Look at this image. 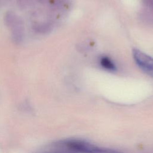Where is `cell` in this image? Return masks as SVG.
Listing matches in <instances>:
<instances>
[{
	"label": "cell",
	"instance_id": "6",
	"mask_svg": "<svg viewBox=\"0 0 153 153\" xmlns=\"http://www.w3.org/2000/svg\"><path fill=\"white\" fill-rule=\"evenodd\" d=\"M29 0H18V3L21 7H26L28 5Z\"/></svg>",
	"mask_w": 153,
	"mask_h": 153
},
{
	"label": "cell",
	"instance_id": "2",
	"mask_svg": "<svg viewBox=\"0 0 153 153\" xmlns=\"http://www.w3.org/2000/svg\"><path fill=\"white\" fill-rule=\"evenodd\" d=\"M5 23L12 29L13 40L20 42L23 39V26L22 21L16 14L10 11L5 14Z\"/></svg>",
	"mask_w": 153,
	"mask_h": 153
},
{
	"label": "cell",
	"instance_id": "4",
	"mask_svg": "<svg viewBox=\"0 0 153 153\" xmlns=\"http://www.w3.org/2000/svg\"><path fill=\"white\" fill-rule=\"evenodd\" d=\"M100 63L104 69L109 71H114L117 69L115 64L107 56H102L100 59Z\"/></svg>",
	"mask_w": 153,
	"mask_h": 153
},
{
	"label": "cell",
	"instance_id": "1",
	"mask_svg": "<svg viewBox=\"0 0 153 153\" xmlns=\"http://www.w3.org/2000/svg\"><path fill=\"white\" fill-rule=\"evenodd\" d=\"M59 142L63 147L74 153H124L113 149L97 146L80 139H66Z\"/></svg>",
	"mask_w": 153,
	"mask_h": 153
},
{
	"label": "cell",
	"instance_id": "3",
	"mask_svg": "<svg viewBox=\"0 0 153 153\" xmlns=\"http://www.w3.org/2000/svg\"><path fill=\"white\" fill-rule=\"evenodd\" d=\"M132 54L137 66L144 72L153 77V57L138 49H133Z\"/></svg>",
	"mask_w": 153,
	"mask_h": 153
},
{
	"label": "cell",
	"instance_id": "5",
	"mask_svg": "<svg viewBox=\"0 0 153 153\" xmlns=\"http://www.w3.org/2000/svg\"><path fill=\"white\" fill-rule=\"evenodd\" d=\"M35 30L40 33H44L49 30L50 26L47 23H38L35 26Z\"/></svg>",
	"mask_w": 153,
	"mask_h": 153
}]
</instances>
